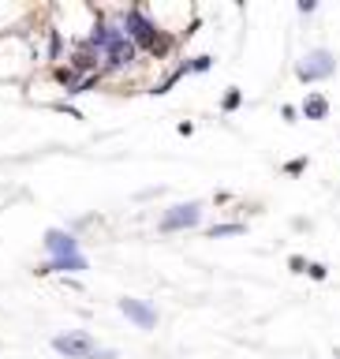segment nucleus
<instances>
[{"instance_id":"nucleus-1","label":"nucleus","mask_w":340,"mask_h":359,"mask_svg":"<svg viewBox=\"0 0 340 359\" xmlns=\"http://www.w3.org/2000/svg\"><path fill=\"white\" fill-rule=\"evenodd\" d=\"M45 247H49V255H53L49 269H86V258L79 255L75 236H67V232H49V236H45Z\"/></svg>"},{"instance_id":"nucleus-3","label":"nucleus","mask_w":340,"mask_h":359,"mask_svg":"<svg viewBox=\"0 0 340 359\" xmlns=\"http://www.w3.org/2000/svg\"><path fill=\"white\" fill-rule=\"evenodd\" d=\"M333 72H336V60H333L329 49H314L307 60H299V67H296V75L303 83H318V79H329Z\"/></svg>"},{"instance_id":"nucleus-2","label":"nucleus","mask_w":340,"mask_h":359,"mask_svg":"<svg viewBox=\"0 0 340 359\" xmlns=\"http://www.w3.org/2000/svg\"><path fill=\"white\" fill-rule=\"evenodd\" d=\"M53 348H56V352H64L67 359H116V352H112V348H97V344L90 341L86 333H67V337H56Z\"/></svg>"},{"instance_id":"nucleus-8","label":"nucleus","mask_w":340,"mask_h":359,"mask_svg":"<svg viewBox=\"0 0 340 359\" xmlns=\"http://www.w3.org/2000/svg\"><path fill=\"white\" fill-rule=\"evenodd\" d=\"M221 105H224V109H236V105H240V94H236V90H232V94H224Z\"/></svg>"},{"instance_id":"nucleus-7","label":"nucleus","mask_w":340,"mask_h":359,"mask_svg":"<svg viewBox=\"0 0 340 359\" xmlns=\"http://www.w3.org/2000/svg\"><path fill=\"white\" fill-rule=\"evenodd\" d=\"M236 232H243V224H217L210 236H236Z\"/></svg>"},{"instance_id":"nucleus-6","label":"nucleus","mask_w":340,"mask_h":359,"mask_svg":"<svg viewBox=\"0 0 340 359\" xmlns=\"http://www.w3.org/2000/svg\"><path fill=\"white\" fill-rule=\"evenodd\" d=\"M303 112H307L311 120H325V116H329V101H325L318 90H311L307 101H303Z\"/></svg>"},{"instance_id":"nucleus-5","label":"nucleus","mask_w":340,"mask_h":359,"mask_svg":"<svg viewBox=\"0 0 340 359\" xmlns=\"http://www.w3.org/2000/svg\"><path fill=\"white\" fill-rule=\"evenodd\" d=\"M120 311L128 314L139 330H154V325H157V311L146 307V303H139V299H120Z\"/></svg>"},{"instance_id":"nucleus-4","label":"nucleus","mask_w":340,"mask_h":359,"mask_svg":"<svg viewBox=\"0 0 340 359\" xmlns=\"http://www.w3.org/2000/svg\"><path fill=\"white\" fill-rule=\"evenodd\" d=\"M198 217H202V206H198V202H184V206H176V210L165 213V217H161V229H165V232L191 229V224H198Z\"/></svg>"}]
</instances>
